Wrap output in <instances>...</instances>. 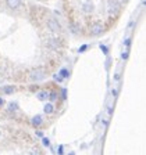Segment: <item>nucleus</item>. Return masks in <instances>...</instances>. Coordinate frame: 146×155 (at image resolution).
<instances>
[{"label":"nucleus","mask_w":146,"mask_h":155,"mask_svg":"<svg viewBox=\"0 0 146 155\" xmlns=\"http://www.w3.org/2000/svg\"><path fill=\"white\" fill-rule=\"evenodd\" d=\"M86 50H88V46L84 45V46H81V47H79V50H78V51H79V53H84V51H86Z\"/></svg>","instance_id":"nucleus-18"},{"label":"nucleus","mask_w":146,"mask_h":155,"mask_svg":"<svg viewBox=\"0 0 146 155\" xmlns=\"http://www.w3.org/2000/svg\"><path fill=\"white\" fill-rule=\"evenodd\" d=\"M57 152H58V155H63V145H60V147H58Z\"/></svg>","instance_id":"nucleus-22"},{"label":"nucleus","mask_w":146,"mask_h":155,"mask_svg":"<svg viewBox=\"0 0 146 155\" xmlns=\"http://www.w3.org/2000/svg\"><path fill=\"white\" fill-rule=\"evenodd\" d=\"M103 31H104V28H103V25H102V24H93V25L91 26V35L92 36L102 35V33H103Z\"/></svg>","instance_id":"nucleus-3"},{"label":"nucleus","mask_w":146,"mask_h":155,"mask_svg":"<svg viewBox=\"0 0 146 155\" xmlns=\"http://www.w3.org/2000/svg\"><path fill=\"white\" fill-rule=\"evenodd\" d=\"M123 58H124V60H125V58H128V48H127L125 51L123 53Z\"/></svg>","instance_id":"nucleus-21"},{"label":"nucleus","mask_w":146,"mask_h":155,"mask_svg":"<svg viewBox=\"0 0 146 155\" xmlns=\"http://www.w3.org/2000/svg\"><path fill=\"white\" fill-rule=\"evenodd\" d=\"M61 97H63V100H65V98H67V90H65V89H63V90H61Z\"/></svg>","instance_id":"nucleus-20"},{"label":"nucleus","mask_w":146,"mask_h":155,"mask_svg":"<svg viewBox=\"0 0 146 155\" xmlns=\"http://www.w3.org/2000/svg\"><path fill=\"white\" fill-rule=\"evenodd\" d=\"M82 10H84L85 13H91L92 10H93V4H92V2H85V3L82 4Z\"/></svg>","instance_id":"nucleus-9"},{"label":"nucleus","mask_w":146,"mask_h":155,"mask_svg":"<svg viewBox=\"0 0 146 155\" xmlns=\"http://www.w3.org/2000/svg\"><path fill=\"white\" fill-rule=\"evenodd\" d=\"M47 45L50 46V47H58V40H56V39H52V40H47Z\"/></svg>","instance_id":"nucleus-12"},{"label":"nucleus","mask_w":146,"mask_h":155,"mask_svg":"<svg viewBox=\"0 0 146 155\" xmlns=\"http://www.w3.org/2000/svg\"><path fill=\"white\" fill-rule=\"evenodd\" d=\"M4 105V98L3 97H0V107H3Z\"/></svg>","instance_id":"nucleus-24"},{"label":"nucleus","mask_w":146,"mask_h":155,"mask_svg":"<svg viewBox=\"0 0 146 155\" xmlns=\"http://www.w3.org/2000/svg\"><path fill=\"white\" fill-rule=\"evenodd\" d=\"M53 78H54V81H56V82H63V81H64V79L61 78V75H60V74L53 75Z\"/></svg>","instance_id":"nucleus-16"},{"label":"nucleus","mask_w":146,"mask_h":155,"mask_svg":"<svg viewBox=\"0 0 146 155\" xmlns=\"http://www.w3.org/2000/svg\"><path fill=\"white\" fill-rule=\"evenodd\" d=\"M70 28H71V32L74 33V35H77V33H78V26L75 25V24H71V25H70Z\"/></svg>","instance_id":"nucleus-15"},{"label":"nucleus","mask_w":146,"mask_h":155,"mask_svg":"<svg viewBox=\"0 0 146 155\" xmlns=\"http://www.w3.org/2000/svg\"><path fill=\"white\" fill-rule=\"evenodd\" d=\"M57 91H50V93H49V100L50 101H54V100H57Z\"/></svg>","instance_id":"nucleus-13"},{"label":"nucleus","mask_w":146,"mask_h":155,"mask_svg":"<svg viewBox=\"0 0 146 155\" xmlns=\"http://www.w3.org/2000/svg\"><path fill=\"white\" fill-rule=\"evenodd\" d=\"M46 75H47V71H46L43 67H36L29 72V78H31V81H33V82L43 81L46 78Z\"/></svg>","instance_id":"nucleus-1"},{"label":"nucleus","mask_w":146,"mask_h":155,"mask_svg":"<svg viewBox=\"0 0 146 155\" xmlns=\"http://www.w3.org/2000/svg\"><path fill=\"white\" fill-rule=\"evenodd\" d=\"M36 136H39V137H42V139H43V134H42V132H36Z\"/></svg>","instance_id":"nucleus-26"},{"label":"nucleus","mask_w":146,"mask_h":155,"mask_svg":"<svg viewBox=\"0 0 146 155\" xmlns=\"http://www.w3.org/2000/svg\"><path fill=\"white\" fill-rule=\"evenodd\" d=\"M6 4H7V7L11 10H18L19 7L23 6L21 0H6Z\"/></svg>","instance_id":"nucleus-4"},{"label":"nucleus","mask_w":146,"mask_h":155,"mask_svg":"<svg viewBox=\"0 0 146 155\" xmlns=\"http://www.w3.org/2000/svg\"><path fill=\"white\" fill-rule=\"evenodd\" d=\"M43 111H45V114L50 115V114H53V111H54V107H53L52 103H47L45 107H43Z\"/></svg>","instance_id":"nucleus-10"},{"label":"nucleus","mask_w":146,"mask_h":155,"mask_svg":"<svg viewBox=\"0 0 146 155\" xmlns=\"http://www.w3.org/2000/svg\"><path fill=\"white\" fill-rule=\"evenodd\" d=\"M2 91H3V94H7V96L14 94L16 93V86H13V84H6V86L2 87Z\"/></svg>","instance_id":"nucleus-6"},{"label":"nucleus","mask_w":146,"mask_h":155,"mask_svg":"<svg viewBox=\"0 0 146 155\" xmlns=\"http://www.w3.org/2000/svg\"><path fill=\"white\" fill-rule=\"evenodd\" d=\"M118 2L117 0H109V13L110 14H114L118 10Z\"/></svg>","instance_id":"nucleus-5"},{"label":"nucleus","mask_w":146,"mask_h":155,"mask_svg":"<svg viewBox=\"0 0 146 155\" xmlns=\"http://www.w3.org/2000/svg\"><path fill=\"white\" fill-rule=\"evenodd\" d=\"M100 50L104 53V54H107V53H109V48H107L106 46H103V45H100Z\"/></svg>","instance_id":"nucleus-19"},{"label":"nucleus","mask_w":146,"mask_h":155,"mask_svg":"<svg viewBox=\"0 0 146 155\" xmlns=\"http://www.w3.org/2000/svg\"><path fill=\"white\" fill-rule=\"evenodd\" d=\"M58 74L61 75V78H63V79H67V78L70 76V72H68V69H67V68H63V69H60V72H58Z\"/></svg>","instance_id":"nucleus-11"},{"label":"nucleus","mask_w":146,"mask_h":155,"mask_svg":"<svg viewBox=\"0 0 146 155\" xmlns=\"http://www.w3.org/2000/svg\"><path fill=\"white\" fill-rule=\"evenodd\" d=\"M0 134H2V133H0Z\"/></svg>","instance_id":"nucleus-28"},{"label":"nucleus","mask_w":146,"mask_h":155,"mask_svg":"<svg viewBox=\"0 0 146 155\" xmlns=\"http://www.w3.org/2000/svg\"><path fill=\"white\" fill-rule=\"evenodd\" d=\"M36 97H38V100H39V101H46V100L49 98V91H47V90L39 91V93L36 94Z\"/></svg>","instance_id":"nucleus-7"},{"label":"nucleus","mask_w":146,"mask_h":155,"mask_svg":"<svg viewBox=\"0 0 146 155\" xmlns=\"http://www.w3.org/2000/svg\"><path fill=\"white\" fill-rule=\"evenodd\" d=\"M46 24H47L49 31H52V32H61V25H60V22H58V19L47 18Z\"/></svg>","instance_id":"nucleus-2"},{"label":"nucleus","mask_w":146,"mask_h":155,"mask_svg":"<svg viewBox=\"0 0 146 155\" xmlns=\"http://www.w3.org/2000/svg\"><path fill=\"white\" fill-rule=\"evenodd\" d=\"M124 45H125L127 47H130V45H131V40H130V39H127V40H125V43H124Z\"/></svg>","instance_id":"nucleus-23"},{"label":"nucleus","mask_w":146,"mask_h":155,"mask_svg":"<svg viewBox=\"0 0 146 155\" xmlns=\"http://www.w3.org/2000/svg\"><path fill=\"white\" fill-rule=\"evenodd\" d=\"M17 110H18V105H17V103H10L9 104V111H10V112L17 111Z\"/></svg>","instance_id":"nucleus-14"},{"label":"nucleus","mask_w":146,"mask_h":155,"mask_svg":"<svg viewBox=\"0 0 146 155\" xmlns=\"http://www.w3.org/2000/svg\"><path fill=\"white\" fill-rule=\"evenodd\" d=\"M143 6H146V0H143Z\"/></svg>","instance_id":"nucleus-27"},{"label":"nucleus","mask_w":146,"mask_h":155,"mask_svg":"<svg viewBox=\"0 0 146 155\" xmlns=\"http://www.w3.org/2000/svg\"><path fill=\"white\" fill-rule=\"evenodd\" d=\"M42 143H43V145H45V147H49V145H50V140L46 139V137H43V139H42Z\"/></svg>","instance_id":"nucleus-17"},{"label":"nucleus","mask_w":146,"mask_h":155,"mask_svg":"<svg viewBox=\"0 0 146 155\" xmlns=\"http://www.w3.org/2000/svg\"><path fill=\"white\" fill-rule=\"evenodd\" d=\"M32 126H35V127H38V126H40L42 125V122H43V119H42V116L40 115H36V116H33L32 118Z\"/></svg>","instance_id":"nucleus-8"},{"label":"nucleus","mask_w":146,"mask_h":155,"mask_svg":"<svg viewBox=\"0 0 146 155\" xmlns=\"http://www.w3.org/2000/svg\"><path fill=\"white\" fill-rule=\"evenodd\" d=\"M117 2H118V3H120V4H124V3H127L128 0H117Z\"/></svg>","instance_id":"nucleus-25"}]
</instances>
